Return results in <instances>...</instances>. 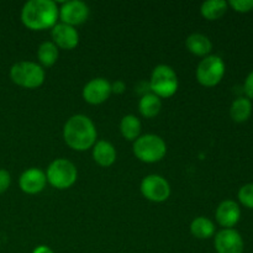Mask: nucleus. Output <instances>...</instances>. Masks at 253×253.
<instances>
[{
  "label": "nucleus",
  "mask_w": 253,
  "mask_h": 253,
  "mask_svg": "<svg viewBox=\"0 0 253 253\" xmlns=\"http://www.w3.org/2000/svg\"><path fill=\"white\" fill-rule=\"evenodd\" d=\"M59 9L52 0H30L21 10V21L27 29L41 31L57 24Z\"/></svg>",
  "instance_id": "1"
},
{
  "label": "nucleus",
  "mask_w": 253,
  "mask_h": 253,
  "mask_svg": "<svg viewBox=\"0 0 253 253\" xmlns=\"http://www.w3.org/2000/svg\"><path fill=\"white\" fill-rule=\"evenodd\" d=\"M96 128L93 121L85 115L77 114L64 124L63 138L67 145L76 151H85L96 142Z\"/></svg>",
  "instance_id": "2"
},
{
  "label": "nucleus",
  "mask_w": 253,
  "mask_h": 253,
  "mask_svg": "<svg viewBox=\"0 0 253 253\" xmlns=\"http://www.w3.org/2000/svg\"><path fill=\"white\" fill-rule=\"evenodd\" d=\"M10 78L16 85L26 89H35L43 84L44 71L35 62L21 61L10 68Z\"/></svg>",
  "instance_id": "3"
},
{
  "label": "nucleus",
  "mask_w": 253,
  "mask_h": 253,
  "mask_svg": "<svg viewBox=\"0 0 253 253\" xmlns=\"http://www.w3.org/2000/svg\"><path fill=\"white\" fill-rule=\"evenodd\" d=\"M133 153L142 162L155 163L165 157L167 153V145L158 135L146 133L135 140Z\"/></svg>",
  "instance_id": "4"
},
{
  "label": "nucleus",
  "mask_w": 253,
  "mask_h": 253,
  "mask_svg": "<svg viewBox=\"0 0 253 253\" xmlns=\"http://www.w3.org/2000/svg\"><path fill=\"white\" fill-rule=\"evenodd\" d=\"M178 77L172 67L158 64L155 67L150 79V89L158 98H170L178 90Z\"/></svg>",
  "instance_id": "5"
},
{
  "label": "nucleus",
  "mask_w": 253,
  "mask_h": 253,
  "mask_svg": "<svg viewBox=\"0 0 253 253\" xmlns=\"http://www.w3.org/2000/svg\"><path fill=\"white\" fill-rule=\"evenodd\" d=\"M47 182L57 189H68L78 178V170L71 161L57 158L49 163L46 172Z\"/></svg>",
  "instance_id": "6"
},
{
  "label": "nucleus",
  "mask_w": 253,
  "mask_h": 253,
  "mask_svg": "<svg viewBox=\"0 0 253 253\" xmlns=\"http://www.w3.org/2000/svg\"><path fill=\"white\" fill-rule=\"evenodd\" d=\"M225 76V63L216 54L207 56L197 68V79L202 85L215 86L221 82Z\"/></svg>",
  "instance_id": "7"
},
{
  "label": "nucleus",
  "mask_w": 253,
  "mask_h": 253,
  "mask_svg": "<svg viewBox=\"0 0 253 253\" xmlns=\"http://www.w3.org/2000/svg\"><path fill=\"white\" fill-rule=\"evenodd\" d=\"M140 188L143 197L153 203L166 202L170 195L169 183L158 174H150L143 178Z\"/></svg>",
  "instance_id": "8"
},
{
  "label": "nucleus",
  "mask_w": 253,
  "mask_h": 253,
  "mask_svg": "<svg viewBox=\"0 0 253 253\" xmlns=\"http://www.w3.org/2000/svg\"><path fill=\"white\" fill-rule=\"evenodd\" d=\"M215 250L217 253H244V239L235 229H222L215 235Z\"/></svg>",
  "instance_id": "9"
},
{
  "label": "nucleus",
  "mask_w": 253,
  "mask_h": 253,
  "mask_svg": "<svg viewBox=\"0 0 253 253\" xmlns=\"http://www.w3.org/2000/svg\"><path fill=\"white\" fill-rule=\"evenodd\" d=\"M62 22L71 26L82 25L88 20L89 7L88 5L81 0H69L63 2L59 9V16Z\"/></svg>",
  "instance_id": "10"
},
{
  "label": "nucleus",
  "mask_w": 253,
  "mask_h": 253,
  "mask_svg": "<svg viewBox=\"0 0 253 253\" xmlns=\"http://www.w3.org/2000/svg\"><path fill=\"white\" fill-rule=\"evenodd\" d=\"M111 94V83L105 78H94L83 88V98L86 103L98 105L109 99Z\"/></svg>",
  "instance_id": "11"
},
{
  "label": "nucleus",
  "mask_w": 253,
  "mask_h": 253,
  "mask_svg": "<svg viewBox=\"0 0 253 253\" xmlns=\"http://www.w3.org/2000/svg\"><path fill=\"white\" fill-rule=\"evenodd\" d=\"M52 40L53 43L58 48L63 49H73L74 47L78 46L79 34L76 27L71 25L58 22L52 27Z\"/></svg>",
  "instance_id": "12"
},
{
  "label": "nucleus",
  "mask_w": 253,
  "mask_h": 253,
  "mask_svg": "<svg viewBox=\"0 0 253 253\" xmlns=\"http://www.w3.org/2000/svg\"><path fill=\"white\" fill-rule=\"evenodd\" d=\"M46 184V173L40 168H29L20 175L19 185L26 194H37L44 189Z\"/></svg>",
  "instance_id": "13"
},
{
  "label": "nucleus",
  "mask_w": 253,
  "mask_h": 253,
  "mask_svg": "<svg viewBox=\"0 0 253 253\" xmlns=\"http://www.w3.org/2000/svg\"><path fill=\"white\" fill-rule=\"evenodd\" d=\"M215 217L224 229H232L240 221L241 210L239 204L234 200H224L217 207Z\"/></svg>",
  "instance_id": "14"
},
{
  "label": "nucleus",
  "mask_w": 253,
  "mask_h": 253,
  "mask_svg": "<svg viewBox=\"0 0 253 253\" xmlns=\"http://www.w3.org/2000/svg\"><path fill=\"white\" fill-rule=\"evenodd\" d=\"M93 158L101 167H110L116 161L115 147L108 141H98L93 146Z\"/></svg>",
  "instance_id": "15"
},
{
  "label": "nucleus",
  "mask_w": 253,
  "mask_h": 253,
  "mask_svg": "<svg viewBox=\"0 0 253 253\" xmlns=\"http://www.w3.org/2000/svg\"><path fill=\"white\" fill-rule=\"evenodd\" d=\"M185 46L193 54L199 57L209 56L212 49V43L209 37L203 34H198V32L189 35L187 37Z\"/></svg>",
  "instance_id": "16"
},
{
  "label": "nucleus",
  "mask_w": 253,
  "mask_h": 253,
  "mask_svg": "<svg viewBox=\"0 0 253 253\" xmlns=\"http://www.w3.org/2000/svg\"><path fill=\"white\" fill-rule=\"evenodd\" d=\"M161 109H162L161 98H158L153 93L143 94L142 98L140 99V103H138V110H140L141 115L147 119L157 116L160 114Z\"/></svg>",
  "instance_id": "17"
},
{
  "label": "nucleus",
  "mask_w": 253,
  "mask_h": 253,
  "mask_svg": "<svg viewBox=\"0 0 253 253\" xmlns=\"http://www.w3.org/2000/svg\"><path fill=\"white\" fill-rule=\"evenodd\" d=\"M252 114V103L249 98H241L235 99L232 103L231 108H230V116L236 123H245L250 119Z\"/></svg>",
  "instance_id": "18"
},
{
  "label": "nucleus",
  "mask_w": 253,
  "mask_h": 253,
  "mask_svg": "<svg viewBox=\"0 0 253 253\" xmlns=\"http://www.w3.org/2000/svg\"><path fill=\"white\" fill-rule=\"evenodd\" d=\"M190 232L194 237L200 240H207L214 236L215 225L210 219L205 216H199L194 219L190 224Z\"/></svg>",
  "instance_id": "19"
},
{
  "label": "nucleus",
  "mask_w": 253,
  "mask_h": 253,
  "mask_svg": "<svg viewBox=\"0 0 253 253\" xmlns=\"http://www.w3.org/2000/svg\"><path fill=\"white\" fill-rule=\"evenodd\" d=\"M227 1L225 0H208L200 6V12L208 20H217L226 12Z\"/></svg>",
  "instance_id": "20"
},
{
  "label": "nucleus",
  "mask_w": 253,
  "mask_h": 253,
  "mask_svg": "<svg viewBox=\"0 0 253 253\" xmlns=\"http://www.w3.org/2000/svg\"><path fill=\"white\" fill-rule=\"evenodd\" d=\"M58 47L52 41L42 42L37 49V58H39L40 63L44 67L53 66L58 59Z\"/></svg>",
  "instance_id": "21"
},
{
  "label": "nucleus",
  "mask_w": 253,
  "mask_h": 253,
  "mask_svg": "<svg viewBox=\"0 0 253 253\" xmlns=\"http://www.w3.org/2000/svg\"><path fill=\"white\" fill-rule=\"evenodd\" d=\"M120 131L126 140H137L141 132V121L135 115H125L121 119Z\"/></svg>",
  "instance_id": "22"
},
{
  "label": "nucleus",
  "mask_w": 253,
  "mask_h": 253,
  "mask_svg": "<svg viewBox=\"0 0 253 253\" xmlns=\"http://www.w3.org/2000/svg\"><path fill=\"white\" fill-rule=\"evenodd\" d=\"M237 197H239L240 203H241L244 207L253 210V183L242 185V187L240 188Z\"/></svg>",
  "instance_id": "23"
},
{
  "label": "nucleus",
  "mask_w": 253,
  "mask_h": 253,
  "mask_svg": "<svg viewBox=\"0 0 253 253\" xmlns=\"http://www.w3.org/2000/svg\"><path fill=\"white\" fill-rule=\"evenodd\" d=\"M227 4L237 12H249L253 10V0H230Z\"/></svg>",
  "instance_id": "24"
},
{
  "label": "nucleus",
  "mask_w": 253,
  "mask_h": 253,
  "mask_svg": "<svg viewBox=\"0 0 253 253\" xmlns=\"http://www.w3.org/2000/svg\"><path fill=\"white\" fill-rule=\"evenodd\" d=\"M11 184V175L6 169H0V194L6 192Z\"/></svg>",
  "instance_id": "25"
},
{
  "label": "nucleus",
  "mask_w": 253,
  "mask_h": 253,
  "mask_svg": "<svg viewBox=\"0 0 253 253\" xmlns=\"http://www.w3.org/2000/svg\"><path fill=\"white\" fill-rule=\"evenodd\" d=\"M245 93H246V98L250 100H253V71L247 76L246 81H245Z\"/></svg>",
  "instance_id": "26"
},
{
  "label": "nucleus",
  "mask_w": 253,
  "mask_h": 253,
  "mask_svg": "<svg viewBox=\"0 0 253 253\" xmlns=\"http://www.w3.org/2000/svg\"><path fill=\"white\" fill-rule=\"evenodd\" d=\"M125 83H124L123 81H116L115 83L111 84V93H116V94H121L124 93V90H125Z\"/></svg>",
  "instance_id": "27"
},
{
  "label": "nucleus",
  "mask_w": 253,
  "mask_h": 253,
  "mask_svg": "<svg viewBox=\"0 0 253 253\" xmlns=\"http://www.w3.org/2000/svg\"><path fill=\"white\" fill-rule=\"evenodd\" d=\"M32 253H54V252L52 251L48 246H44V245H42V246H37Z\"/></svg>",
  "instance_id": "28"
}]
</instances>
